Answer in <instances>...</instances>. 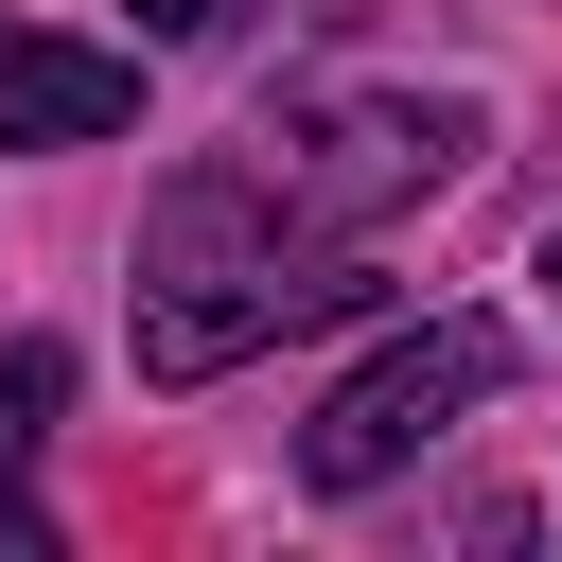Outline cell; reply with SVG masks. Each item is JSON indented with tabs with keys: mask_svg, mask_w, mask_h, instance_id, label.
Returning a JSON list of instances; mask_svg holds the SVG:
<instances>
[{
	"mask_svg": "<svg viewBox=\"0 0 562 562\" xmlns=\"http://www.w3.org/2000/svg\"><path fill=\"white\" fill-rule=\"evenodd\" d=\"M492 140L474 88H334V105H263L228 158L158 176L140 211V386H211L316 316H369V228L457 193Z\"/></svg>",
	"mask_w": 562,
	"mask_h": 562,
	"instance_id": "cell-1",
	"label": "cell"
},
{
	"mask_svg": "<svg viewBox=\"0 0 562 562\" xmlns=\"http://www.w3.org/2000/svg\"><path fill=\"white\" fill-rule=\"evenodd\" d=\"M509 386V316H422V334H386L316 422H299V492H386L439 422H474Z\"/></svg>",
	"mask_w": 562,
	"mask_h": 562,
	"instance_id": "cell-2",
	"label": "cell"
},
{
	"mask_svg": "<svg viewBox=\"0 0 562 562\" xmlns=\"http://www.w3.org/2000/svg\"><path fill=\"white\" fill-rule=\"evenodd\" d=\"M123 123H140V70H123V53H88V35H35V18H0V140H18V158L123 140Z\"/></svg>",
	"mask_w": 562,
	"mask_h": 562,
	"instance_id": "cell-3",
	"label": "cell"
},
{
	"mask_svg": "<svg viewBox=\"0 0 562 562\" xmlns=\"http://www.w3.org/2000/svg\"><path fill=\"white\" fill-rule=\"evenodd\" d=\"M53 404H70V351L18 334V351H0V562H53V509H35V439H53Z\"/></svg>",
	"mask_w": 562,
	"mask_h": 562,
	"instance_id": "cell-4",
	"label": "cell"
},
{
	"mask_svg": "<svg viewBox=\"0 0 562 562\" xmlns=\"http://www.w3.org/2000/svg\"><path fill=\"white\" fill-rule=\"evenodd\" d=\"M140 35H228V0H123Z\"/></svg>",
	"mask_w": 562,
	"mask_h": 562,
	"instance_id": "cell-5",
	"label": "cell"
},
{
	"mask_svg": "<svg viewBox=\"0 0 562 562\" xmlns=\"http://www.w3.org/2000/svg\"><path fill=\"white\" fill-rule=\"evenodd\" d=\"M544 281H562V228H544Z\"/></svg>",
	"mask_w": 562,
	"mask_h": 562,
	"instance_id": "cell-6",
	"label": "cell"
}]
</instances>
